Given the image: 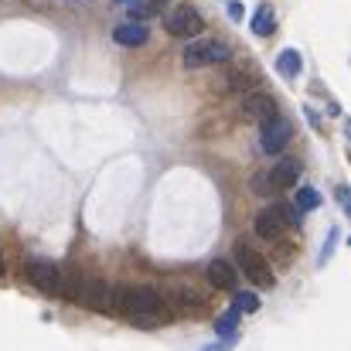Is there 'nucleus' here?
<instances>
[{
  "mask_svg": "<svg viewBox=\"0 0 351 351\" xmlns=\"http://www.w3.org/2000/svg\"><path fill=\"white\" fill-rule=\"evenodd\" d=\"M123 317H126L133 328L150 331V328L171 321V311H167V304L160 300V293H157L154 287H130V297H126Z\"/></svg>",
  "mask_w": 351,
  "mask_h": 351,
  "instance_id": "nucleus-1",
  "label": "nucleus"
},
{
  "mask_svg": "<svg viewBox=\"0 0 351 351\" xmlns=\"http://www.w3.org/2000/svg\"><path fill=\"white\" fill-rule=\"evenodd\" d=\"M232 58V48L226 41H215V38H195L188 48H184V65L188 69H205V65H226Z\"/></svg>",
  "mask_w": 351,
  "mask_h": 351,
  "instance_id": "nucleus-2",
  "label": "nucleus"
},
{
  "mask_svg": "<svg viewBox=\"0 0 351 351\" xmlns=\"http://www.w3.org/2000/svg\"><path fill=\"white\" fill-rule=\"evenodd\" d=\"M96 314H113V283H106L96 273H82V287H79V300Z\"/></svg>",
  "mask_w": 351,
  "mask_h": 351,
  "instance_id": "nucleus-3",
  "label": "nucleus"
},
{
  "mask_svg": "<svg viewBox=\"0 0 351 351\" xmlns=\"http://www.w3.org/2000/svg\"><path fill=\"white\" fill-rule=\"evenodd\" d=\"M24 276L31 280V287H38V290L48 293V297H58V293H62V269H58L51 259H41V256L27 259V263H24Z\"/></svg>",
  "mask_w": 351,
  "mask_h": 351,
  "instance_id": "nucleus-4",
  "label": "nucleus"
},
{
  "mask_svg": "<svg viewBox=\"0 0 351 351\" xmlns=\"http://www.w3.org/2000/svg\"><path fill=\"white\" fill-rule=\"evenodd\" d=\"M164 27H167L171 34H178V38H198V34L205 31V17H202L195 7L178 3V7H171V10L164 14Z\"/></svg>",
  "mask_w": 351,
  "mask_h": 351,
  "instance_id": "nucleus-5",
  "label": "nucleus"
},
{
  "mask_svg": "<svg viewBox=\"0 0 351 351\" xmlns=\"http://www.w3.org/2000/svg\"><path fill=\"white\" fill-rule=\"evenodd\" d=\"M235 263H239V269L256 283V287H273V273H269V263L252 249V245H245L242 239L235 242Z\"/></svg>",
  "mask_w": 351,
  "mask_h": 351,
  "instance_id": "nucleus-6",
  "label": "nucleus"
},
{
  "mask_svg": "<svg viewBox=\"0 0 351 351\" xmlns=\"http://www.w3.org/2000/svg\"><path fill=\"white\" fill-rule=\"evenodd\" d=\"M259 126H263V130H259V150H263V154H280V150L290 143V136H293L290 119H283L280 113L269 117L266 123H259Z\"/></svg>",
  "mask_w": 351,
  "mask_h": 351,
  "instance_id": "nucleus-7",
  "label": "nucleus"
},
{
  "mask_svg": "<svg viewBox=\"0 0 351 351\" xmlns=\"http://www.w3.org/2000/svg\"><path fill=\"white\" fill-rule=\"evenodd\" d=\"M242 117L256 119V123H266L269 117H276V103H273V96L263 93V89L245 93V96H242Z\"/></svg>",
  "mask_w": 351,
  "mask_h": 351,
  "instance_id": "nucleus-8",
  "label": "nucleus"
},
{
  "mask_svg": "<svg viewBox=\"0 0 351 351\" xmlns=\"http://www.w3.org/2000/svg\"><path fill=\"white\" fill-rule=\"evenodd\" d=\"M300 160H293V157H287V160H280V164H273V171H266V178H269V184L273 188H293L297 181H300Z\"/></svg>",
  "mask_w": 351,
  "mask_h": 351,
  "instance_id": "nucleus-9",
  "label": "nucleus"
},
{
  "mask_svg": "<svg viewBox=\"0 0 351 351\" xmlns=\"http://www.w3.org/2000/svg\"><path fill=\"white\" fill-rule=\"evenodd\" d=\"M113 38H117V45H123V48H140V45H147L150 27L140 24V21H126V24H119L117 31H113Z\"/></svg>",
  "mask_w": 351,
  "mask_h": 351,
  "instance_id": "nucleus-10",
  "label": "nucleus"
},
{
  "mask_svg": "<svg viewBox=\"0 0 351 351\" xmlns=\"http://www.w3.org/2000/svg\"><path fill=\"white\" fill-rule=\"evenodd\" d=\"M252 229L259 239H280L283 235V219H280V212H276V205H269V208H263L259 215H256V222H252Z\"/></svg>",
  "mask_w": 351,
  "mask_h": 351,
  "instance_id": "nucleus-11",
  "label": "nucleus"
},
{
  "mask_svg": "<svg viewBox=\"0 0 351 351\" xmlns=\"http://www.w3.org/2000/svg\"><path fill=\"white\" fill-rule=\"evenodd\" d=\"M208 283H212L215 290H235V269L226 259H215V263L208 266Z\"/></svg>",
  "mask_w": 351,
  "mask_h": 351,
  "instance_id": "nucleus-12",
  "label": "nucleus"
},
{
  "mask_svg": "<svg viewBox=\"0 0 351 351\" xmlns=\"http://www.w3.org/2000/svg\"><path fill=\"white\" fill-rule=\"evenodd\" d=\"M300 69H304V58H300L297 48H283V51L276 55V72H280L283 79H297Z\"/></svg>",
  "mask_w": 351,
  "mask_h": 351,
  "instance_id": "nucleus-13",
  "label": "nucleus"
},
{
  "mask_svg": "<svg viewBox=\"0 0 351 351\" xmlns=\"http://www.w3.org/2000/svg\"><path fill=\"white\" fill-rule=\"evenodd\" d=\"M164 3L167 0H130L126 7H130V21H147V17H154V14H160L164 10Z\"/></svg>",
  "mask_w": 351,
  "mask_h": 351,
  "instance_id": "nucleus-14",
  "label": "nucleus"
},
{
  "mask_svg": "<svg viewBox=\"0 0 351 351\" xmlns=\"http://www.w3.org/2000/svg\"><path fill=\"white\" fill-rule=\"evenodd\" d=\"M273 27H276V14H273V7H269V3H263V7L252 14V31H256L259 38H269V34H273Z\"/></svg>",
  "mask_w": 351,
  "mask_h": 351,
  "instance_id": "nucleus-15",
  "label": "nucleus"
},
{
  "mask_svg": "<svg viewBox=\"0 0 351 351\" xmlns=\"http://www.w3.org/2000/svg\"><path fill=\"white\" fill-rule=\"evenodd\" d=\"M79 287H82V269H69V273H62V293L58 297H65V300H79Z\"/></svg>",
  "mask_w": 351,
  "mask_h": 351,
  "instance_id": "nucleus-16",
  "label": "nucleus"
},
{
  "mask_svg": "<svg viewBox=\"0 0 351 351\" xmlns=\"http://www.w3.org/2000/svg\"><path fill=\"white\" fill-rule=\"evenodd\" d=\"M239 317H242V314L226 311V314L215 321V335H219V338H235V331H239Z\"/></svg>",
  "mask_w": 351,
  "mask_h": 351,
  "instance_id": "nucleus-17",
  "label": "nucleus"
},
{
  "mask_svg": "<svg viewBox=\"0 0 351 351\" xmlns=\"http://www.w3.org/2000/svg\"><path fill=\"white\" fill-rule=\"evenodd\" d=\"M321 205V195L314 188H297V212H314Z\"/></svg>",
  "mask_w": 351,
  "mask_h": 351,
  "instance_id": "nucleus-18",
  "label": "nucleus"
},
{
  "mask_svg": "<svg viewBox=\"0 0 351 351\" xmlns=\"http://www.w3.org/2000/svg\"><path fill=\"white\" fill-rule=\"evenodd\" d=\"M232 311L235 314H256V311H259V297H256V293H235Z\"/></svg>",
  "mask_w": 351,
  "mask_h": 351,
  "instance_id": "nucleus-19",
  "label": "nucleus"
},
{
  "mask_svg": "<svg viewBox=\"0 0 351 351\" xmlns=\"http://www.w3.org/2000/svg\"><path fill=\"white\" fill-rule=\"evenodd\" d=\"M338 239H341V232H338V229H331V235H328V245H324V249H321V256H317V263H321V266L331 259V252H335V242H338Z\"/></svg>",
  "mask_w": 351,
  "mask_h": 351,
  "instance_id": "nucleus-20",
  "label": "nucleus"
},
{
  "mask_svg": "<svg viewBox=\"0 0 351 351\" xmlns=\"http://www.w3.org/2000/svg\"><path fill=\"white\" fill-rule=\"evenodd\" d=\"M252 188H256V195H269V188H273V184H269V178H266V174H256V178H252Z\"/></svg>",
  "mask_w": 351,
  "mask_h": 351,
  "instance_id": "nucleus-21",
  "label": "nucleus"
},
{
  "mask_svg": "<svg viewBox=\"0 0 351 351\" xmlns=\"http://www.w3.org/2000/svg\"><path fill=\"white\" fill-rule=\"evenodd\" d=\"M229 348H235V338H222L219 345H208V348H202V351H229Z\"/></svg>",
  "mask_w": 351,
  "mask_h": 351,
  "instance_id": "nucleus-22",
  "label": "nucleus"
},
{
  "mask_svg": "<svg viewBox=\"0 0 351 351\" xmlns=\"http://www.w3.org/2000/svg\"><path fill=\"white\" fill-rule=\"evenodd\" d=\"M229 17H232V21H242V3H229Z\"/></svg>",
  "mask_w": 351,
  "mask_h": 351,
  "instance_id": "nucleus-23",
  "label": "nucleus"
},
{
  "mask_svg": "<svg viewBox=\"0 0 351 351\" xmlns=\"http://www.w3.org/2000/svg\"><path fill=\"white\" fill-rule=\"evenodd\" d=\"M0 276H3V259H0Z\"/></svg>",
  "mask_w": 351,
  "mask_h": 351,
  "instance_id": "nucleus-24",
  "label": "nucleus"
},
{
  "mask_svg": "<svg viewBox=\"0 0 351 351\" xmlns=\"http://www.w3.org/2000/svg\"><path fill=\"white\" fill-rule=\"evenodd\" d=\"M117 3H130V0H117Z\"/></svg>",
  "mask_w": 351,
  "mask_h": 351,
  "instance_id": "nucleus-25",
  "label": "nucleus"
}]
</instances>
